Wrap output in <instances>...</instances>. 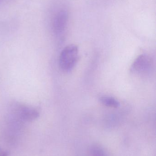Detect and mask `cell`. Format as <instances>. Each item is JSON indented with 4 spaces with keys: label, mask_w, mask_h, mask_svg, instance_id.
Here are the masks:
<instances>
[{
    "label": "cell",
    "mask_w": 156,
    "mask_h": 156,
    "mask_svg": "<svg viewBox=\"0 0 156 156\" xmlns=\"http://www.w3.org/2000/svg\"><path fill=\"white\" fill-rule=\"evenodd\" d=\"M78 48L76 45L71 44L65 47L60 53V67L65 72L71 71L78 60Z\"/></svg>",
    "instance_id": "obj_1"
},
{
    "label": "cell",
    "mask_w": 156,
    "mask_h": 156,
    "mask_svg": "<svg viewBox=\"0 0 156 156\" xmlns=\"http://www.w3.org/2000/svg\"><path fill=\"white\" fill-rule=\"evenodd\" d=\"M152 68V59L149 56L142 55L138 57L131 66V71L137 75H145Z\"/></svg>",
    "instance_id": "obj_2"
},
{
    "label": "cell",
    "mask_w": 156,
    "mask_h": 156,
    "mask_svg": "<svg viewBox=\"0 0 156 156\" xmlns=\"http://www.w3.org/2000/svg\"><path fill=\"white\" fill-rule=\"evenodd\" d=\"M19 116L21 119L27 122L34 121L39 116V113L33 108L21 107L19 108Z\"/></svg>",
    "instance_id": "obj_3"
},
{
    "label": "cell",
    "mask_w": 156,
    "mask_h": 156,
    "mask_svg": "<svg viewBox=\"0 0 156 156\" xmlns=\"http://www.w3.org/2000/svg\"><path fill=\"white\" fill-rule=\"evenodd\" d=\"M100 101L105 106L111 108H118L120 105L118 100L111 96H102L100 98Z\"/></svg>",
    "instance_id": "obj_4"
},
{
    "label": "cell",
    "mask_w": 156,
    "mask_h": 156,
    "mask_svg": "<svg viewBox=\"0 0 156 156\" xmlns=\"http://www.w3.org/2000/svg\"><path fill=\"white\" fill-rule=\"evenodd\" d=\"M90 156H107L104 150L101 147L93 145L90 149Z\"/></svg>",
    "instance_id": "obj_5"
},
{
    "label": "cell",
    "mask_w": 156,
    "mask_h": 156,
    "mask_svg": "<svg viewBox=\"0 0 156 156\" xmlns=\"http://www.w3.org/2000/svg\"><path fill=\"white\" fill-rule=\"evenodd\" d=\"M0 156H8V153L0 148Z\"/></svg>",
    "instance_id": "obj_6"
}]
</instances>
